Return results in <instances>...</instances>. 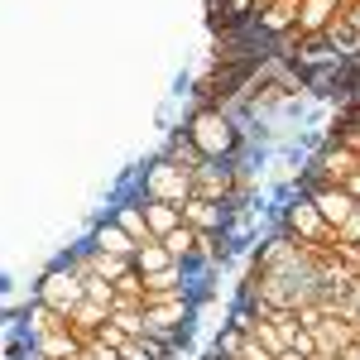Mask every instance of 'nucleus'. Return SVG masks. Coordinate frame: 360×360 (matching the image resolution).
<instances>
[{
  "label": "nucleus",
  "instance_id": "1",
  "mask_svg": "<svg viewBox=\"0 0 360 360\" xmlns=\"http://www.w3.org/2000/svg\"><path fill=\"white\" fill-rule=\"evenodd\" d=\"M183 130L193 135V144L202 149V159H212V164H231V159L240 154V144H245V130H240L221 106H197Z\"/></svg>",
  "mask_w": 360,
  "mask_h": 360
},
{
  "label": "nucleus",
  "instance_id": "2",
  "mask_svg": "<svg viewBox=\"0 0 360 360\" xmlns=\"http://www.w3.org/2000/svg\"><path fill=\"white\" fill-rule=\"evenodd\" d=\"M193 197V173L188 168H178L173 159H149L144 173H139V202H188Z\"/></svg>",
  "mask_w": 360,
  "mask_h": 360
},
{
  "label": "nucleus",
  "instance_id": "3",
  "mask_svg": "<svg viewBox=\"0 0 360 360\" xmlns=\"http://www.w3.org/2000/svg\"><path fill=\"white\" fill-rule=\"evenodd\" d=\"M34 298H39V303H49L53 312H63V317H72V307L86 303V278L77 274L68 259H58V264H49V269L39 274Z\"/></svg>",
  "mask_w": 360,
  "mask_h": 360
},
{
  "label": "nucleus",
  "instance_id": "4",
  "mask_svg": "<svg viewBox=\"0 0 360 360\" xmlns=\"http://www.w3.org/2000/svg\"><path fill=\"white\" fill-rule=\"evenodd\" d=\"M283 231H288L293 240L312 245V250H332L336 245V231L327 226V217L312 207V197H307V193L288 197V207H283Z\"/></svg>",
  "mask_w": 360,
  "mask_h": 360
},
{
  "label": "nucleus",
  "instance_id": "5",
  "mask_svg": "<svg viewBox=\"0 0 360 360\" xmlns=\"http://www.w3.org/2000/svg\"><path fill=\"white\" fill-rule=\"evenodd\" d=\"M303 193L312 197V207L327 217V226H332V231H341V226L356 217V197L346 193L341 183H303Z\"/></svg>",
  "mask_w": 360,
  "mask_h": 360
},
{
  "label": "nucleus",
  "instance_id": "6",
  "mask_svg": "<svg viewBox=\"0 0 360 360\" xmlns=\"http://www.w3.org/2000/svg\"><path fill=\"white\" fill-rule=\"evenodd\" d=\"M236 212L240 207H226V202H207V197H188L183 202V221L202 231V236H226L231 221H236Z\"/></svg>",
  "mask_w": 360,
  "mask_h": 360
},
{
  "label": "nucleus",
  "instance_id": "7",
  "mask_svg": "<svg viewBox=\"0 0 360 360\" xmlns=\"http://www.w3.org/2000/svg\"><path fill=\"white\" fill-rule=\"evenodd\" d=\"M341 10H346V0H303V10H298V39L327 34L341 20Z\"/></svg>",
  "mask_w": 360,
  "mask_h": 360
},
{
  "label": "nucleus",
  "instance_id": "8",
  "mask_svg": "<svg viewBox=\"0 0 360 360\" xmlns=\"http://www.w3.org/2000/svg\"><path fill=\"white\" fill-rule=\"evenodd\" d=\"M86 240H91L96 250H106V255H125V259H135V255H139V240L125 231V226H115V221H96Z\"/></svg>",
  "mask_w": 360,
  "mask_h": 360
},
{
  "label": "nucleus",
  "instance_id": "9",
  "mask_svg": "<svg viewBox=\"0 0 360 360\" xmlns=\"http://www.w3.org/2000/svg\"><path fill=\"white\" fill-rule=\"evenodd\" d=\"M34 351L49 356V360H63V356H72V351H82V336L72 332V322H68V327H58V332L34 336Z\"/></svg>",
  "mask_w": 360,
  "mask_h": 360
},
{
  "label": "nucleus",
  "instance_id": "10",
  "mask_svg": "<svg viewBox=\"0 0 360 360\" xmlns=\"http://www.w3.org/2000/svg\"><path fill=\"white\" fill-rule=\"evenodd\" d=\"M144 221H149V231H154L159 240H164V236H173L178 226H188L178 202H144Z\"/></svg>",
  "mask_w": 360,
  "mask_h": 360
},
{
  "label": "nucleus",
  "instance_id": "11",
  "mask_svg": "<svg viewBox=\"0 0 360 360\" xmlns=\"http://www.w3.org/2000/svg\"><path fill=\"white\" fill-rule=\"evenodd\" d=\"M68 322H72V332L82 336V346H86L91 336H96L101 327H106V322H111V312H106L101 303H91V298H86V303H77V307H72V317H68Z\"/></svg>",
  "mask_w": 360,
  "mask_h": 360
},
{
  "label": "nucleus",
  "instance_id": "12",
  "mask_svg": "<svg viewBox=\"0 0 360 360\" xmlns=\"http://www.w3.org/2000/svg\"><path fill=\"white\" fill-rule=\"evenodd\" d=\"M164 159H173L178 168H188V173H197V168L207 164V159H202V149L193 144V135H188V130H178V135H168V149H164Z\"/></svg>",
  "mask_w": 360,
  "mask_h": 360
},
{
  "label": "nucleus",
  "instance_id": "13",
  "mask_svg": "<svg viewBox=\"0 0 360 360\" xmlns=\"http://www.w3.org/2000/svg\"><path fill=\"white\" fill-rule=\"evenodd\" d=\"M125 274H135V259H125V255H106V250L91 245V278H111V283H120Z\"/></svg>",
  "mask_w": 360,
  "mask_h": 360
},
{
  "label": "nucleus",
  "instance_id": "14",
  "mask_svg": "<svg viewBox=\"0 0 360 360\" xmlns=\"http://www.w3.org/2000/svg\"><path fill=\"white\" fill-rule=\"evenodd\" d=\"M173 264H178V259L168 255L164 240H149V245H139V255H135V274H164Z\"/></svg>",
  "mask_w": 360,
  "mask_h": 360
},
{
  "label": "nucleus",
  "instance_id": "15",
  "mask_svg": "<svg viewBox=\"0 0 360 360\" xmlns=\"http://www.w3.org/2000/svg\"><path fill=\"white\" fill-rule=\"evenodd\" d=\"M111 322H115L125 336H144V307L120 298V303H115V312H111Z\"/></svg>",
  "mask_w": 360,
  "mask_h": 360
},
{
  "label": "nucleus",
  "instance_id": "16",
  "mask_svg": "<svg viewBox=\"0 0 360 360\" xmlns=\"http://www.w3.org/2000/svg\"><path fill=\"white\" fill-rule=\"evenodd\" d=\"M86 298H91V303H101L106 312H115V303H120V288H115L111 278H86Z\"/></svg>",
  "mask_w": 360,
  "mask_h": 360
},
{
  "label": "nucleus",
  "instance_id": "17",
  "mask_svg": "<svg viewBox=\"0 0 360 360\" xmlns=\"http://www.w3.org/2000/svg\"><path fill=\"white\" fill-rule=\"evenodd\" d=\"M336 240H341V245H360V212L341 226V231H336Z\"/></svg>",
  "mask_w": 360,
  "mask_h": 360
},
{
  "label": "nucleus",
  "instance_id": "18",
  "mask_svg": "<svg viewBox=\"0 0 360 360\" xmlns=\"http://www.w3.org/2000/svg\"><path fill=\"white\" fill-rule=\"evenodd\" d=\"M341 20H351L360 29V0H346V10H341Z\"/></svg>",
  "mask_w": 360,
  "mask_h": 360
},
{
  "label": "nucleus",
  "instance_id": "19",
  "mask_svg": "<svg viewBox=\"0 0 360 360\" xmlns=\"http://www.w3.org/2000/svg\"><path fill=\"white\" fill-rule=\"evenodd\" d=\"M341 188H346V193H351V197H356V202H360V173H356V178H346Z\"/></svg>",
  "mask_w": 360,
  "mask_h": 360
},
{
  "label": "nucleus",
  "instance_id": "20",
  "mask_svg": "<svg viewBox=\"0 0 360 360\" xmlns=\"http://www.w3.org/2000/svg\"><path fill=\"white\" fill-rule=\"evenodd\" d=\"M274 360H307V356H298V351H293V346H288V351H278Z\"/></svg>",
  "mask_w": 360,
  "mask_h": 360
},
{
  "label": "nucleus",
  "instance_id": "21",
  "mask_svg": "<svg viewBox=\"0 0 360 360\" xmlns=\"http://www.w3.org/2000/svg\"><path fill=\"white\" fill-rule=\"evenodd\" d=\"M351 303H356V312H360V278L351 283Z\"/></svg>",
  "mask_w": 360,
  "mask_h": 360
},
{
  "label": "nucleus",
  "instance_id": "22",
  "mask_svg": "<svg viewBox=\"0 0 360 360\" xmlns=\"http://www.w3.org/2000/svg\"><path fill=\"white\" fill-rule=\"evenodd\" d=\"M63 360H91V351L82 346V351H72V356H63Z\"/></svg>",
  "mask_w": 360,
  "mask_h": 360
},
{
  "label": "nucleus",
  "instance_id": "23",
  "mask_svg": "<svg viewBox=\"0 0 360 360\" xmlns=\"http://www.w3.org/2000/svg\"><path fill=\"white\" fill-rule=\"evenodd\" d=\"M207 360H231V356H221V351H212V356H207Z\"/></svg>",
  "mask_w": 360,
  "mask_h": 360
},
{
  "label": "nucleus",
  "instance_id": "24",
  "mask_svg": "<svg viewBox=\"0 0 360 360\" xmlns=\"http://www.w3.org/2000/svg\"><path fill=\"white\" fill-rule=\"evenodd\" d=\"M351 332H356V346H360V322H351Z\"/></svg>",
  "mask_w": 360,
  "mask_h": 360
},
{
  "label": "nucleus",
  "instance_id": "25",
  "mask_svg": "<svg viewBox=\"0 0 360 360\" xmlns=\"http://www.w3.org/2000/svg\"><path fill=\"white\" fill-rule=\"evenodd\" d=\"M25 360H49V356H39V351H29V356Z\"/></svg>",
  "mask_w": 360,
  "mask_h": 360
}]
</instances>
